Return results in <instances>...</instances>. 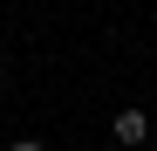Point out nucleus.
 I'll return each instance as SVG.
<instances>
[{
    "label": "nucleus",
    "instance_id": "nucleus-4",
    "mask_svg": "<svg viewBox=\"0 0 157 151\" xmlns=\"http://www.w3.org/2000/svg\"><path fill=\"white\" fill-rule=\"evenodd\" d=\"M102 151H116V144H102Z\"/></svg>",
    "mask_w": 157,
    "mask_h": 151
},
{
    "label": "nucleus",
    "instance_id": "nucleus-1",
    "mask_svg": "<svg viewBox=\"0 0 157 151\" xmlns=\"http://www.w3.org/2000/svg\"><path fill=\"white\" fill-rule=\"evenodd\" d=\"M109 137H116V151H144L150 144V117L144 110H116L109 117Z\"/></svg>",
    "mask_w": 157,
    "mask_h": 151
},
{
    "label": "nucleus",
    "instance_id": "nucleus-3",
    "mask_svg": "<svg viewBox=\"0 0 157 151\" xmlns=\"http://www.w3.org/2000/svg\"><path fill=\"white\" fill-rule=\"evenodd\" d=\"M0 83H7V69H0Z\"/></svg>",
    "mask_w": 157,
    "mask_h": 151
},
{
    "label": "nucleus",
    "instance_id": "nucleus-5",
    "mask_svg": "<svg viewBox=\"0 0 157 151\" xmlns=\"http://www.w3.org/2000/svg\"><path fill=\"white\" fill-rule=\"evenodd\" d=\"M144 151H157V144H144Z\"/></svg>",
    "mask_w": 157,
    "mask_h": 151
},
{
    "label": "nucleus",
    "instance_id": "nucleus-2",
    "mask_svg": "<svg viewBox=\"0 0 157 151\" xmlns=\"http://www.w3.org/2000/svg\"><path fill=\"white\" fill-rule=\"evenodd\" d=\"M14 151H48V144H41V137H21V144H14Z\"/></svg>",
    "mask_w": 157,
    "mask_h": 151
}]
</instances>
